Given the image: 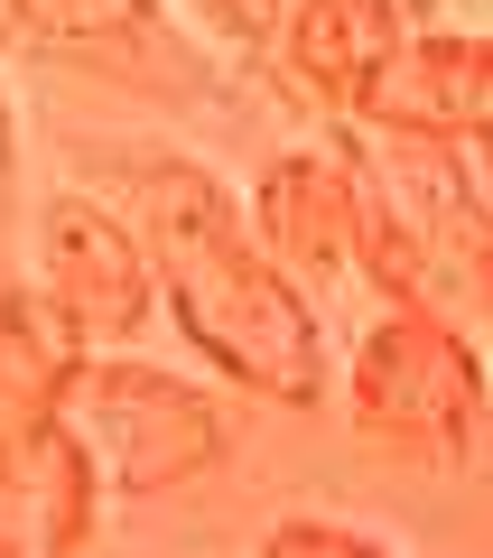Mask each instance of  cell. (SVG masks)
I'll return each instance as SVG.
<instances>
[{
	"instance_id": "obj_1",
	"label": "cell",
	"mask_w": 493,
	"mask_h": 558,
	"mask_svg": "<svg viewBox=\"0 0 493 558\" xmlns=\"http://www.w3.org/2000/svg\"><path fill=\"white\" fill-rule=\"evenodd\" d=\"M84 186H103L140 223L158 270V317L187 336V354L215 381L270 410H316L336 391L316 289L270 260V242L252 233V205L205 159L149 149V140H84Z\"/></svg>"
},
{
	"instance_id": "obj_2",
	"label": "cell",
	"mask_w": 493,
	"mask_h": 558,
	"mask_svg": "<svg viewBox=\"0 0 493 558\" xmlns=\"http://www.w3.org/2000/svg\"><path fill=\"white\" fill-rule=\"evenodd\" d=\"M363 159V233L354 279L382 307H437L493 344V196L466 140H410L345 121Z\"/></svg>"
},
{
	"instance_id": "obj_3",
	"label": "cell",
	"mask_w": 493,
	"mask_h": 558,
	"mask_svg": "<svg viewBox=\"0 0 493 558\" xmlns=\"http://www.w3.org/2000/svg\"><path fill=\"white\" fill-rule=\"evenodd\" d=\"M345 428L429 475H474L493 447V344L437 307H382L336 373Z\"/></svg>"
},
{
	"instance_id": "obj_4",
	"label": "cell",
	"mask_w": 493,
	"mask_h": 558,
	"mask_svg": "<svg viewBox=\"0 0 493 558\" xmlns=\"http://www.w3.org/2000/svg\"><path fill=\"white\" fill-rule=\"evenodd\" d=\"M65 428L84 438V457L103 465V484L131 502L187 494L196 475H215L233 457V418L205 381L168 373V363H140L131 344H103L84 354L75 391H65Z\"/></svg>"
},
{
	"instance_id": "obj_5",
	"label": "cell",
	"mask_w": 493,
	"mask_h": 558,
	"mask_svg": "<svg viewBox=\"0 0 493 558\" xmlns=\"http://www.w3.org/2000/svg\"><path fill=\"white\" fill-rule=\"evenodd\" d=\"M28 279L75 317V336L94 344H140V326L158 317V270L140 223L121 215L103 186H57L28 215Z\"/></svg>"
},
{
	"instance_id": "obj_6",
	"label": "cell",
	"mask_w": 493,
	"mask_h": 558,
	"mask_svg": "<svg viewBox=\"0 0 493 558\" xmlns=\"http://www.w3.org/2000/svg\"><path fill=\"white\" fill-rule=\"evenodd\" d=\"M0 20L47 65L112 75L131 94H158V102L205 94V47L168 20V0H0Z\"/></svg>"
},
{
	"instance_id": "obj_7",
	"label": "cell",
	"mask_w": 493,
	"mask_h": 558,
	"mask_svg": "<svg viewBox=\"0 0 493 558\" xmlns=\"http://www.w3.org/2000/svg\"><path fill=\"white\" fill-rule=\"evenodd\" d=\"M252 233L270 242L279 270H298L308 289H336V279H354V233H363V159L354 140H298V149H279V159H261L252 178Z\"/></svg>"
},
{
	"instance_id": "obj_8",
	"label": "cell",
	"mask_w": 493,
	"mask_h": 558,
	"mask_svg": "<svg viewBox=\"0 0 493 558\" xmlns=\"http://www.w3.org/2000/svg\"><path fill=\"white\" fill-rule=\"evenodd\" d=\"M103 465L65 418H0V549L84 558L103 531Z\"/></svg>"
},
{
	"instance_id": "obj_9",
	"label": "cell",
	"mask_w": 493,
	"mask_h": 558,
	"mask_svg": "<svg viewBox=\"0 0 493 558\" xmlns=\"http://www.w3.org/2000/svg\"><path fill=\"white\" fill-rule=\"evenodd\" d=\"M484 102H493V28L419 20L392 47V65L363 84L354 121L363 131H410V140H474Z\"/></svg>"
},
{
	"instance_id": "obj_10",
	"label": "cell",
	"mask_w": 493,
	"mask_h": 558,
	"mask_svg": "<svg viewBox=\"0 0 493 558\" xmlns=\"http://www.w3.org/2000/svg\"><path fill=\"white\" fill-rule=\"evenodd\" d=\"M419 20H429L419 0H308V10L289 20V38L270 47V65L316 102V112L354 121L363 84L392 65V47L410 38Z\"/></svg>"
},
{
	"instance_id": "obj_11",
	"label": "cell",
	"mask_w": 493,
	"mask_h": 558,
	"mask_svg": "<svg viewBox=\"0 0 493 558\" xmlns=\"http://www.w3.org/2000/svg\"><path fill=\"white\" fill-rule=\"evenodd\" d=\"M84 354L94 344L75 336V317L38 279L0 270V418H65V391H75Z\"/></svg>"
},
{
	"instance_id": "obj_12",
	"label": "cell",
	"mask_w": 493,
	"mask_h": 558,
	"mask_svg": "<svg viewBox=\"0 0 493 558\" xmlns=\"http://www.w3.org/2000/svg\"><path fill=\"white\" fill-rule=\"evenodd\" d=\"M261 558H419V549L373 531V521H345V512H279L261 531Z\"/></svg>"
},
{
	"instance_id": "obj_13",
	"label": "cell",
	"mask_w": 493,
	"mask_h": 558,
	"mask_svg": "<svg viewBox=\"0 0 493 558\" xmlns=\"http://www.w3.org/2000/svg\"><path fill=\"white\" fill-rule=\"evenodd\" d=\"M308 10V0H196V20L215 47H233V57H270L279 38H289V20Z\"/></svg>"
},
{
	"instance_id": "obj_14",
	"label": "cell",
	"mask_w": 493,
	"mask_h": 558,
	"mask_svg": "<svg viewBox=\"0 0 493 558\" xmlns=\"http://www.w3.org/2000/svg\"><path fill=\"white\" fill-rule=\"evenodd\" d=\"M10 205H20V102L0 84V242H10ZM10 270V260H0Z\"/></svg>"
},
{
	"instance_id": "obj_15",
	"label": "cell",
	"mask_w": 493,
	"mask_h": 558,
	"mask_svg": "<svg viewBox=\"0 0 493 558\" xmlns=\"http://www.w3.org/2000/svg\"><path fill=\"white\" fill-rule=\"evenodd\" d=\"M466 149H474V178H484V196H493V102H484V121H474Z\"/></svg>"
},
{
	"instance_id": "obj_16",
	"label": "cell",
	"mask_w": 493,
	"mask_h": 558,
	"mask_svg": "<svg viewBox=\"0 0 493 558\" xmlns=\"http://www.w3.org/2000/svg\"><path fill=\"white\" fill-rule=\"evenodd\" d=\"M0 558H47V549H0Z\"/></svg>"
}]
</instances>
